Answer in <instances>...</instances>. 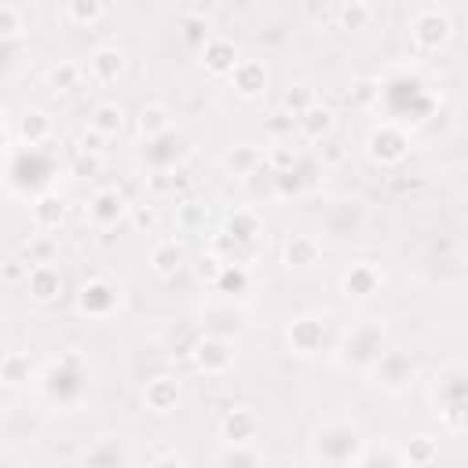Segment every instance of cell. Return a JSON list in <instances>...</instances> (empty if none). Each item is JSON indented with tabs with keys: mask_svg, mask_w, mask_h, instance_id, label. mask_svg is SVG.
Here are the masks:
<instances>
[{
	"mask_svg": "<svg viewBox=\"0 0 468 468\" xmlns=\"http://www.w3.org/2000/svg\"><path fill=\"white\" fill-rule=\"evenodd\" d=\"M91 384V366L77 347L58 351L44 369H40V395L58 406V410H73L80 406V399L88 395Z\"/></svg>",
	"mask_w": 468,
	"mask_h": 468,
	"instance_id": "obj_1",
	"label": "cell"
},
{
	"mask_svg": "<svg viewBox=\"0 0 468 468\" xmlns=\"http://www.w3.org/2000/svg\"><path fill=\"white\" fill-rule=\"evenodd\" d=\"M362 453H366V439L351 420L329 417L311 435V457L322 468H355Z\"/></svg>",
	"mask_w": 468,
	"mask_h": 468,
	"instance_id": "obj_2",
	"label": "cell"
},
{
	"mask_svg": "<svg viewBox=\"0 0 468 468\" xmlns=\"http://www.w3.org/2000/svg\"><path fill=\"white\" fill-rule=\"evenodd\" d=\"M388 329L380 325V318H358L351 322L336 347H333V362L340 369H355V373H369V366L388 351Z\"/></svg>",
	"mask_w": 468,
	"mask_h": 468,
	"instance_id": "obj_3",
	"label": "cell"
},
{
	"mask_svg": "<svg viewBox=\"0 0 468 468\" xmlns=\"http://www.w3.org/2000/svg\"><path fill=\"white\" fill-rule=\"evenodd\" d=\"M431 402L439 406L435 413L446 420V428L468 431V366L464 362H450L435 373Z\"/></svg>",
	"mask_w": 468,
	"mask_h": 468,
	"instance_id": "obj_4",
	"label": "cell"
},
{
	"mask_svg": "<svg viewBox=\"0 0 468 468\" xmlns=\"http://www.w3.org/2000/svg\"><path fill=\"white\" fill-rule=\"evenodd\" d=\"M124 285H121V278H113V274H91V278H84L80 285H77V292H73V311L80 314V318H88V322H110L121 307H124Z\"/></svg>",
	"mask_w": 468,
	"mask_h": 468,
	"instance_id": "obj_5",
	"label": "cell"
},
{
	"mask_svg": "<svg viewBox=\"0 0 468 468\" xmlns=\"http://www.w3.org/2000/svg\"><path fill=\"white\" fill-rule=\"evenodd\" d=\"M406 33H410V44L417 55H435L453 40V18L439 4H420L410 11Z\"/></svg>",
	"mask_w": 468,
	"mask_h": 468,
	"instance_id": "obj_6",
	"label": "cell"
},
{
	"mask_svg": "<svg viewBox=\"0 0 468 468\" xmlns=\"http://www.w3.org/2000/svg\"><path fill=\"white\" fill-rule=\"evenodd\" d=\"M410 150H413V139H410L406 124H399V121L384 117L366 135V157L373 165H380V168H399L410 157Z\"/></svg>",
	"mask_w": 468,
	"mask_h": 468,
	"instance_id": "obj_7",
	"label": "cell"
},
{
	"mask_svg": "<svg viewBox=\"0 0 468 468\" xmlns=\"http://www.w3.org/2000/svg\"><path fill=\"white\" fill-rule=\"evenodd\" d=\"M373 380V388H380L384 395H402L410 391V384L417 380V355L406 347H388L366 373Z\"/></svg>",
	"mask_w": 468,
	"mask_h": 468,
	"instance_id": "obj_8",
	"label": "cell"
},
{
	"mask_svg": "<svg viewBox=\"0 0 468 468\" xmlns=\"http://www.w3.org/2000/svg\"><path fill=\"white\" fill-rule=\"evenodd\" d=\"M329 322H333L329 314H311V311H307V314H296V318L285 325V344H289V351L300 355V358H314V355L336 347Z\"/></svg>",
	"mask_w": 468,
	"mask_h": 468,
	"instance_id": "obj_9",
	"label": "cell"
},
{
	"mask_svg": "<svg viewBox=\"0 0 468 468\" xmlns=\"http://www.w3.org/2000/svg\"><path fill=\"white\" fill-rule=\"evenodd\" d=\"M318 227L333 241H351L366 230V205L358 197H333L318 212Z\"/></svg>",
	"mask_w": 468,
	"mask_h": 468,
	"instance_id": "obj_10",
	"label": "cell"
},
{
	"mask_svg": "<svg viewBox=\"0 0 468 468\" xmlns=\"http://www.w3.org/2000/svg\"><path fill=\"white\" fill-rule=\"evenodd\" d=\"M190 366L197 369V373H205V377H223V373H230V366H234V358H238V351H234V340H227V336H219V333H201L194 344H190Z\"/></svg>",
	"mask_w": 468,
	"mask_h": 468,
	"instance_id": "obj_11",
	"label": "cell"
},
{
	"mask_svg": "<svg viewBox=\"0 0 468 468\" xmlns=\"http://www.w3.org/2000/svg\"><path fill=\"white\" fill-rule=\"evenodd\" d=\"M186 157H190V139H186L179 128H172V132H165V135L143 143L146 176H154V172H176V168H183Z\"/></svg>",
	"mask_w": 468,
	"mask_h": 468,
	"instance_id": "obj_12",
	"label": "cell"
},
{
	"mask_svg": "<svg viewBox=\"0 0 468 468\" xmlns=\"http://www.w3.org/2000/svg\"><path fill=\"white\" fill-rule=\"evenodd\" d=\"M128 212H132V201L121 186H99L84 205V223L91 230H113L121 219H128Z\"/></svg>",
	"mask_w": 468,
	"mask_h": 468,
	"instance_id": "obj_13",
	"label": "cell"
},
{
	"mask_svg": "<svg viewBox=\"0 0 468 468\" xmlns=\"http://www.w3.org/2000/svg\"><path fill=\"white\" fill-rule=\"evenodd\" d=\"M55 135V121H51V113L44 110V106H26L18 117H11V124H7V143L15 146V143H22V146H29V150H40L48 139Z\"/></svg>",
	"mask_w": 468,
	"mask_h": 468,
	"instance_id": "obj_14",
	"label": "cell"
},
{
	"mask_svg": "<svg viewBox=\"0 0 468 468\" xmlns=\"http://www.w3.org/2000/svg\"><path fill=\"white\" fill-rule=\"evenodd\" d=\"M84 69H88V80H91V84L113 88V84L124 77V69H128V51H124L121 44H95V48L88 51Z\"/></svg>",
	"mask_w": 468,
	"mask_h": 468,
	"instance_id": "obj_15",
	"label": "cell"
},
{
	"mask_svg": "<svg viewBox=\"0 0 468 468\" xmlns=\"http://www.w3.org/2000/svg\"><path fill=\"white\" fill-rule=\"evenodd\" d=\"M380 289H384V271L373 260H355L340 274V296L344 300H358L362 303V300H373Z\"/></svg>",
	"mask_w": 468,
	"mask_h": 468,
	"instance_id": "obj_16",
	"label": "cell"
},
{
	"mask_svg": "<svg viewBox=\"0 0 468 468\" xmlns=\"http://www.w3.org/2000/svg\"><path fill=\"white\" fill-rule=\"evenodd\" d=\"M139 399H143V410H146V413L168 417V413H176L179 402H183V384H179V377H172V373H154V377L143 384Z\"/></svg>",
	"mask_w": 468,
	"mask_h": 468,
	"instance_id": "obj_17",
	"label": "cell"
},
{
	"mask_svg": "<svg viewBox=\"0 0 468 468\" xmlns=\"http://www.w3.org/2000/svg\"><path fill=\"white\" fill-rule=\"evenodd\" d=\"M260 413L252 406H230L219 417V439L223 446H252L260 439Z\"/></svg>",
	"mask_w": 468,
	"mask_h": 468,
	"instance_id": "obj_18",
	"label": "cell"
},
{
	"mask_svg": "<svg viewBox=\"0 0 468 468\" xmlns=\"http://www.w3.org/2000/svg\"><path fill=\"white\" fill-rule=\"evenodd\" d=\"M219 234L241 241V245H263V216L252 205H234L219 219Z\"/></svg>",
	"mask_w": 468,
	"mask_h": 468,
	"instance_id": "obj_19",
	"label": "cell"
},
{
	"mask_svg": "<svg viewBox=\"0 0 468 468\" xmlns=\"http://www.w3.org/2000/svg\"><path fill=\"white\" fill-rule=\"evenodd\" d=\"M26 296L37 303V307H55L62 296H66V274L58 271V263H44V267H33L29 278H26Z\"/></svg>",
	"mask_w": 468,
	"mask_h": 468,
	"instance_id": "obj_20",
	"label": "cell"
},
{
	"mask_svg": "<svg viewBox=\"0 0 468 468\" xmlns=\"http://www.w3.org/2000/svg\"><path fill=\"white\" fill-rule=\"evenodd\" d=\"M77 468H132V446L121 435L95 439L91 446L80 450Z\"/></svg>",
	"mask_w": 468,
	"mask_h": 468,
	"instance_id": "obj_21",
	"label": "cell"
},
{
	"mask_svg": "<svg viewBox=\"0 0 468 468\" xmlns=\"http://www.w3.org/2000/svg\"><path fill=\"white\" fill-rule=\"evenodd\" d=\"M227 84H230V88H234V95H238V99H245V102L260 99V95L267 91V84H271L267 62H263V58H256V55H245V58L234 66V73L227 77Z\"/></svg>",
	"mask_w": 468,
	"mask_h": 468,
	"instance_id": "obj_22",
	"label": "cell"
},
{
	"mask_svg": "<svg viewBox=\"0 0 468 468\" xmlns=\"http://www.w3.org/2000/svg\"><path fill=\"white\" fill-rule=\"evenodd\" d=\"M197 55H201V69H205L208 77H223V80H227V77L234 73V66L245 58V55L238 51V44H234L230 37H223V33H216Z\"/></svg>",
	"mask_w": 468,
	"mask_h": 468,
	"instance_id": "obj_23",
	"label": "cell"
},
{
	"mask_svg": "<svg viewBox=\"0 0 468 468\" xmlns=\"http://www.w3.org/2000/svg\"><path fill=\"white\" fill-rule=\"evenodd\" d=\"M322 252H325V245L318 234H289L282 245V263L289 271H311L322 263Z\"/></svg>",
	"mask_w": 468,
	"mask_h": 468,
	"instance_id": "obj_24",
	"label": "cell"
},
{
	"mask_svg": "<svg viewBox=\"0 0 468 468\" xmlns=\"http://www.w3.org/2000/svg\"><path fill=\"white\" fill-rule=\"evenodd\" d=\"M150 271L161 278V282H172L183 267H186V249H183V241H176V238H157L154 245H150Z\"/></svg>",
	"mask_w": 468,
	"mask_h": 468,
	"instance_id": "obj_25",
	"label": "cell"
},
{
	"mask_svg": "<svg viewBox=\"0 0 468 468\" xmlns=\"http://www.w3.org/2000/svg\"><path fill=\"white\" fill-rule=\"evenodd\" d=\"M292 128H296V135L303 139V143H325L329 135H333V128H336V110L333 106H325V102H314L307 113H300L296 121H292Z\"/></svg>",
	"mask_w": 468,
	"mask_h": 468,
	"instance_id": "obj_26",
	"label": "cell"
},
{
	"mask_svg": "<svg viewBox=\"0 0 468 468\" xmlns=\"http://www.w3.org/2000/svg\"><path fill=\"white\" fill-rule=\"evenodd\" d=\"M223 172L227 176H234V179H249V176H256L263 165H267V150L263 146H256V143H234L227 154H223Z\"/></svg>",
	"mask_w": 468,
	"mask_h": 468,
	"instance_id": "obj_27",
	"label": "cell"
},
{
	"mask_svg": "<svg viewBox=\"0 0 468 468\" xmlns=\"http://www.w3.org/2000/svg\"><path fill=\"white\" fill-rule=\"evenodd\" d=\"M62 219H66V201H62L58 190H44V194H37L29 201V223H33V230L51 234V230L62 227Z\"/></svg>",
	"mask_w": 468,
	"mask_h": 468,
	"instance_id": "obj_28",
	"label": "cell"
},
{
	"mask_svg": "<svg viewBox=\"0 0 468 468\" xmlns=\"http://www.w3.org/2000/svg\"><path fill=\"white\" fill-rule=\"evenodd\" d=\"M84 80H88V69H84V62H77V58H58V62H51V66L44 69V84H48L55 95H73L77 88H84Z\"/></svg>",
	"mask_w": 468,
	"mask_h": 468,
	"instance_id": "obj_29",
	"label": "cell"
},
{
	"mask_svg": "<svg viewBox=\"0 0 468 468\" xmlns=\"http://www.w3.org/2000/svg\"><path fill=\"white\" fill-rule=\"evenodd\" d=\"M329 18H333L336 29H344V33H362V29L373 26L377 7L366 4V0H347V4H333V7H329Z\"/></svg>",
	"mask_w": 468,
	"mask_h": 468,
	"instance_id": "obj_30",
	"label": "cell"
},
{
	"mask_svg": "<svg viewBox=\"0 0 468 468\" xmlns=\"http://www.w3.org/2000/svg\"><path fill=\"white\" fill-rule=\"evenodd\" d=\"M260 249L263 245H241V241H234V238H227V234H212V241H208V252H216L227 267H252L256 263V256H260Z\"/></svg>",
	"mask_w": 468,
	"mask_h": 468,
	"instance_id": "obj_31",
	"label": "cell"
},
{
	"mask_svg": "<svg viewBox=\"0 0 468 468\" xmlns=\"http://www.w3.org/2000/svg\"><path fill=\"white\" fill-rule=\"evenodd\" d=\"M106 15H110V7H106L102 0H66V4L58 7V18H62L66 26H77V29H88V26L102 22Z\"/></svg>",
	"mask_w": 468,
	"mask_h": 468,
	"instance_id": "obj_32",
	"label": "cell"
},
{
	"mask_svg": "<svg viewBox=\"0 0 468 468\" xmlns=\"http://www.w3.org/2000/svg\"><path fill=\"white\" fill-rule=\"evenodd\" d=\"M88 124L99 128L102 135L117 139V135L124 132V124H128V110H124L117 99H102V102L91 106V121H88Z\"/></svg>",
	"mask_w": 468,
	"mask_h": 468,
	"instance_id": "obj_33",
	"label": "cell"
},
{
	"mask_svg": "<svg viewBox=\"0 0 468 468\" xmlns=\"http://www.w3.org/2000/svg\"><path fill=\"white\" fill-rule=\"evenodd\" d=\"M135 132H139L143 143H146V139H157V135H165V132H172V110H168L165 102H146V106L135 113Z\"/></svg>",
	"mask_w": 468,
	"mask_h": 468,
	"instance_id": "obj_34",
	"label": "cell"
},
{
	"mask_svg": "<svg viewBox=\"0 0 468 468\" xmlns=\"http://www.w3.org/2000/svg\"><path fill=\"white\" fill-rule=\"evenodd\" d=\"M18 256H22L29 267H44V263H55V260H58V241H55V234L33 230L29 238H22V245H18Z\"/></svg>",
	"mask_w": 468,
	"mask_h": 468,
	"instance_id": "obj_35",
	"label": "cell"
},
{
	"mask_svg": "<svg viewBox=\"0 0 468 468\" xmlns=\"http://www.w3.org/2000/svg\"><path fill=\"white\" fill-rule=\"evenodd\" d=\"M172 223H176V230H183V234H197V230L208 227V205L197 201V197H183V201H176V208H172Z\"/></svg>",
	"mask_w": 468,
	"mask_h": 468,
	"instance_id": "obj_36",
	"label": "cell"
},
{
	"mask_svg": "<svg viewBox=\"0 0 468 468\" xmlns=\"http://www.w3.org/2000/svg\"><path fill=\"white\" fill-rule=\"evenodd\" d=\"M344 99H347V106L358 110V113L377 110V106H380V77H355V80L347 84Z\"/></svg>",
	"mask_w": 468,
	"mask_h": 468,
	"instance_id": "obj_37",
	"label": "cell"
},
{
	"mask_svg": "<svg viewBox=\"0 0 468 468\" xmlns=\"http://www.w3.org/2000/svg\"><path fill=\"white\" fill-rule=\"evenodd\" d=\"M402 461L413 468H431L439 461V439L435 435H410V442L402 446Z\"/></svg>",
	"mask_w": 468,
	"mask_h": 468,
	"instance_id": "obj_38",
	"label": "cell"
},
{
	"mask_svg": "<svg viewBox=\"0 0 468 468\" xmlns=\"http://www.w3.org/2000/svg\"><path fill=\"white\" fill-rule=\"evenodd\" d=\"M314 102H318V95H314V88L303 84V80H296V84H289V88L282 91V113H285L289 121H296L300 113H307Z\"/></svg>",
	"mask_w": 468,
	"mask_h": 468,
	"instance_id": "obj_39",
	"label": "cell"
},
{
	"mask_svg": "<svg viewBox=\"0 0 468 468\" xmlns=\"http://www.w3.org/2000/svg\"><path fill=\"white\" fill-rule=\"evenodd\" d=\"M249 285H252V267H223L219 271V278L212 282V292H219V296H245L249 292Z\"/></svg>",
	"mask_w": 468,
	"mask_h": 468,
	"instance_id": "obj_40",
	"label": "cell"
},
{
	"mask_svg": "<svg viewBox=\"0 0 468 468\" xmlns=\"http://www.w3.org/2000/svg\"><path fill=\"white\" fill-rule=\"evenodd\" d=\"M26 29H29L26 11H22L18 4L4 0V4H0V44H7V40H22Z\"/></svg>",
	"mask_w": 468,
	"mask_h": 468,
	"instance_id": "obj_41",
	"label": "cell"
},
{
	"mask_svg": "<svg viewBox=\"0 0 468 468\" xmlns=\"http://www.w3.org/2000/svg\"><path fill=\"white\" fill-rule=\"evenodd\" d=\"M179 37H183L186 48H197V51H201L216 33H212L208 18H201V15H183V18H179Z\"/></svg>",
	"mask_w": 468,
	"mask_h": 468,
	"instance_id": "obj_42",
	"label": "cell"
},
{
	"mask_svg": "<svg viewBox=\"0 0 468 468\" xmlns=\"http://www.w3.org/2000/svg\"><path fill=\"white\" fill-rule=\"evenodd\" d=\"M216 468H263V457L252 446H223V453L216 457Z\"/></svg>",
	"mask_w": 468,
	"mask_h": 468,
	"instance_id": "obj_43",
	"label": "cell"
},
{
	"mask_svg": "<svg viewBox=\"0 0 468 468\" xmlns=\"http://www.w3.org/2000/svg\"><path fill=\"white\" fill-rule=\"evenodd\" d=\"M300 150L292 146V143H285V139H278V143H271L267 146V168L271 172H292L296 165H300Z\"/></svg>",
	"mask_w": 468,
	"mask_h": 468,
	"instance_id": "obj_44",
	"label": "cell"
},
{
	"mask_svg": "<svg viewBox=\"0 0 468 468\" xmlns=\"http://www.w3.org/2000/svg\"><path fill=\"white\" fill-rule=\"evenodd\" d=\"M0 380L4 388H18L22 380H29V362L22 351H7L4 362H0Z\"/></svg>",
	"mask_w": 468,
	"mask_h": 468,
	"instance_id": "obj_45",
	"label": "cell"
},
{
	"mask_svg": "<svg viewBox=\"0 0 468 468\" xmlns=\"http://www.w3.org/2000/svg\"><path fill=\"white\" fill-rule=\"evenodd\" d=\"M110 135H102L99 128H80V135H77V154H91V157H106L110 154Z\"/></svg>",
	"mask_w": 468,
	"mask_h": 468,
	"instance_id": "obj_46",
	"label": "cell"
},
{
	"mask_svg": "<svg viewBox=\"0 0 468 468\" xmlns=\"http://www.w3.org/2000/svg\"><path fill=\"white\" fill-rule=\"evenodd\" d=\"M128 219H132V227L143 230V234H157V227H161V212H157L154 201H139V205H132Z\"/></svg>",
	"mask_w": 468,
	"mask_h": 468,
	"instance_id": "obj_47",
	"label": "cell"
},
{
	"mask_svg": "<svg viewBox=\"0 0 468 468\" xmlns=\"http://www.w3.org/2000/svg\"><path fill=\"white\" fill-rule=\"evenodd\" d=\"M355 468H402V461L395 457L391 446H366V453L358 457Z\"/></svg>",
	"mask_w": 468,
	"mask_h": 468,
	"instance_id": "obj_48",
	"label": "cell"
},
{
	"mask_svg": "<svg viewBox=\"0 0 468 468\" xmlns=\"http://www.w3.org/2000/svg\"><path fill=\"white\" fill-rule=\"evenodd\" d=\"M314 157H318V165H322V172H325V168H340V165L347 161V150H344L336 139H325V143H318Z\"/></svg>",
	"mask_w": 468,
	"mask_h": 468,
	"instance_id": "obj_49",
	"label": "cell"
},
{
	"mask_svg": "<svg viewBox=\"0 0 468 468\" xmlns=\"http://www.w3.org/2000/svg\"><path fill=\"white\" fill-rule=\"evenodd\" d=\"M29 271H33V267H29L18 252H15V256H7V260H4V267H0V274H4V282H7V285H26Z\"/></svg>",
	"mask_w": 468,
	"mask_h": 468,
	"instance_id": "obj_50",
	"label": "cell"
},
{
	"mask_svg": "<svg viewBox=\"0 0 468 468\" xmlns=\"http://www.w3.org/2000/svg\"><path fill=\"white\" fill-rule=\"evenodd\" d=\"M223 267H227V263H223V260H219L216 252H208V249H205V252L197 256V278H201V282H205L208 289H212V282L219 278V271H223Z\"/></svg>",
	"mask_w": 468,
	"mask_h": 468,
	"instance_id": "obj_51",
	"label": "cell"
},
{
	"mask_svg": "<svg viewBox=\"0 0 468 468\" xmlns=\"http://www.w3.org/2000/svg\"><path fill=\"white\" fill-rule=\"evenodd\" d=\"M69 168H73V176H80V179H91V176H99V168H102V157H91V154H77Z\"/></svg>",
	"mask_w": 468,
	"mask_h": 468,
	"instance_id": "obj_52",
	"label": "cell"
},
{
	"mask_svg": "<svg viewBox=\"0 0 468 468\" xmlns=\"http://www.w3.org/2000/svg\"><path fill=\"white\" fill-rule=\"evenodd\" d=\"M150 468H186V461H183V453L165 450V453H157V457L150 461Z\"/></svg>",
	"mask_w": 468,
	"mask_h": 468,
	"instance_id": "obj_53",
	"label": "cell"
},
{
	"mask_svg": "<svg viewBox=\"0 0 468 468\" xmlns=\"http://www.w3.org/2000/svg\"><path fill=\"white\" fill-rule=\"evenodd\" d=\"M464 201H468V183H464Z\"/></svg>",
	"mask_w": 468,
	"mask_h": 468,
	"instance_id": "obj_54",
	"label": "cell"
}]
</instances>
